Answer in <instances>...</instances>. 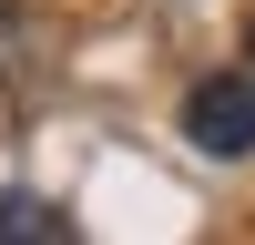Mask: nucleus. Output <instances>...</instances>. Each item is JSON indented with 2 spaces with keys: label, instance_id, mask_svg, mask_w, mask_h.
Masks as SVG:
<instances>
[{
  "label": "nucleus",
  "instance_id": "f03ea898",
  "mask_svg": "<svg viewBox=\"0 0 255 245\" xmlns=\"http://www.w3.org/2000/svg\"><path fill=\"white\" fill-rule=\"evenodd\" d=\"M0 245H72V225H61L41 194H10L0 204Z\"/></svg>",
  "mask_w": 255,
  "mask_h": 245
},
{
  "label": "nucleus",
  "instance_id": "f257e3e1",
  "mask_svg": "<svg viewBox=\"0 0 255 245\" xmlns=\"http://www.w3.org/2000/svg\"><path fill=\"white\" fill-rule=\"evenodd\" d=\"M184 133H194V153H255V61L204 72L184 92Z\"/></svg>",
  "mask_w": 255,
  "mask_h": 245
}]
</instances>
